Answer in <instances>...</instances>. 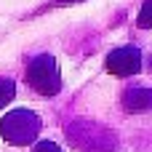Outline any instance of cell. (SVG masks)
I'll return each mask as SVG.
<instances>
[{"instance_id": "cell-2", "label": "cell", "mask_w": 152, "mask_h": 152, "mask_svg": "<svg viewBox=\"0 0 152 152\" xmlns=\"http://www.w3.org/2000/svg\"><path fill=\"white\" fill-rule=\"evenodd\" d=\"M27 83L40 96H56L61 91V72L51 53H40L27 64Z\"/></svg>"}, {"instance_id": "cell-5", "label": "cell", "mask_w": 152, "mask_h": 152, "mask_svg": "<svg viewBox=\"0 0 152 152\" xmlns=\"http://www.w3.org/2000/svg\"><path fill=\"white\" fill-rule=\"evenodd\" d=\"M13 96H16V83L11 77H0V110L5 104H11Z\"/></svg>"}, {"instance_id": "cell-4", "label": "cell", "mask_w": 152, "mask_h": 152, "mask_svg": "<svg viewBox=\"0 0 152 152\" xmlns=\"http://www.w3.org/2000/svg\"><path fill=\"white\" fill-rule=\"evenodd\" d=\"M126 112H147L152 110V88H128L123 94Z\"/></svg>"}, {"instance_id": "cell-3", "label": "cell", "mask_w": 152, "mask_h": 152, "mask_svg": "<svg viewBox=\"0 0 152 152\" xmlns=\"http://www.w3.org/2000/svg\"><path fill=\"white\" fill-rule=\"evenodd\" d=\"M142 69V51L134 45H123L115 48L112 53H107V72L118 75V77H131Z\"/></svg>"}, {"instance_id": "cell-1", "label": "cell", "mask_w": 152, "mask_h": 152, "mask_svg": "<svg viewBox=\"0 0 152 152\" xmlns=\"http://www.w3.org/2000/svg\"><path fill=\"white\" fill-rule=\"evenodd\" d=\"M43 128V120L32 112V110H11L3 120H0V136L8 142V144H16V147H24V144H32L37 139Z\"/></svg>"}, {"instance_id": "cell-7", "label": "cell", "mask_w": 152, "mask_h": 152, "mask_svg": "<svg viewBox=\"0 0 152 152\" xmlns=\"http://www.w3.org/2000/svg\"><path fill=\"white\" fill-rule=\"evenodd\" d=\"M32 152H61V150H59V144H53V142H37V144L32 147Z\"/></svg>"}, {"instance_id": "cell-6", "label": "cell", "mask_w": 152, "mask_h": 152, "mask_svg": "<svg viewBox=\"0 0 152 152\" xmlns=\"http://www.w3.org/2000/svg\"><path fill=\"white\" fill-rule=\"evenodd\" d=\"M136 24H139L142 29H150L152 27V0H144L142 11H139V16H136Z\"/></svg>"}]
</instances>
